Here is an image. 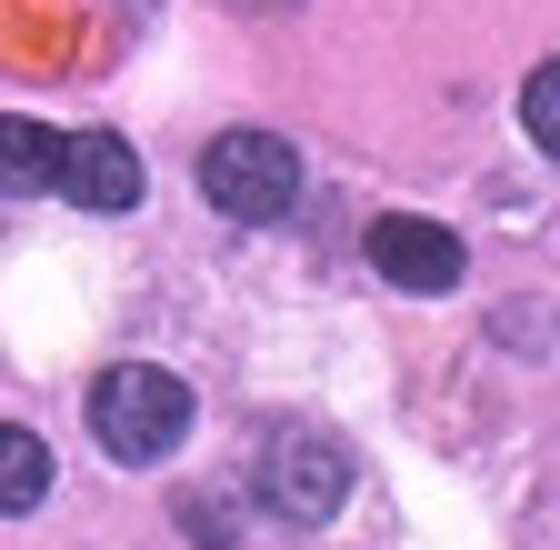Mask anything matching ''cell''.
<instances>
[{
	"label": "cell",
	"mask_w": 560,
	"mask_h": 550,
	"mask_svg": "<svg viewBox=\"0 0 560 550\" xmlns=\"http://www.w3.org/2000/svg\"><path fill=\"white\" fill-rule=\"evenodd\" d=\"M91 441L120 460V470H151L190 441V390L161 371V361H120L91 381Z\"/></svg>",
	"instance_id": "obj_1"
},
{
	"label": "cell",
	"mask_w": 560,
	"mask_h": 550,
	"mask_svg": "<svg viewBox=\"0 0 560 550\" xmlns=\"http://www.w3.org/2000/svg\"><path fill=\"white\" fill-rule=\"evenodd\" d=\"M200 200L221 221H291L301 200V151L280 141V130H221V141L200 151Z\"/></svg>",
	"instance_id": "obj_2"
},
{
	"label": "cell",
	"mask_w": 560,
	"mask_h": 550,
	"mask_svg": "<svg viewBox=\"0 0 560 550\" xmlns=\"http://www.w3.org/2000/svg\"><path fill=\"white\" fill-rule=\"evenodd\" d=\"M340 501H350V450L330 431H280L260 450V511L320 530V520H340Z\"/></svg>",
	"instance_id": "obj_3"
},
{
	"label": "cell",
	"mask_w": 560,
	"mask_h": 550,
	"mask_svg": "<svg viewBox=\"0 0 560 550\" xmlns=\"http://www.w3.org/2000/svg\"><path fill=\"white\" fill-rule=\"evenodd\" d=\"M371 270H381L390 291H460L470 250H460V231H441V221L390 211V221H371Z\"/></svg>",
	"instance_id": "obj_4"
},
{
	"label": "cell",
	"mask_w": 560,
	"mask_h": 550,
	"mask_svg": "<svg viewBox=\"0 0 560 550\" xmlns=\"http://www.w3.org/2000/svg\"><path fill=\"white\" fill-rule=\"evenodd\" d=\"M60 200H81V211H130L140 200V151L120 130H81V141H60Z\"/></svg>",
	"instance_id": "obj_5"
},
{
	"label": "cell",
	"mask_w": 560,
	"mask_h": 550,
	"mask_svg": "<svg viewBox=\"0 0 560 550\" xmlns=\"http://www.w3.org/2000/svg\"><path fill=\"white\" fill-rule=\"evenodd\" d=\"M60 180V130L21 120V110H0V200H31Z\"/></svg>",
	"instance_id": "obj_6"
},
{
	"label": "cell",
	"mask_w": 560,
	"mask_h": 550,
	"mask_svg": "<svg viewBox=\"0 0 560 550\" xmlns=\"http://www.w3.org/2000/svg\"><path fill=\"white\" fill-rule=\"evenodd\" d=\"M40 501H50V441L21 431V421H0V520L40 511Z\"/></svg>",
	"instance_id": "obj_7"
},
{
	"label": "cell",
	"mask_w": 560,
	"mask_h": 550,
	"mask_svg": "<svg viewBox=\"0 0 560 550\" xmlns=\"http://www.w3.org/2000/svg\"><path fill=\"white\" fill-rule=\"evenodd\" d=\"M521 130H530V141L560 161V60H540V71L521 81Z\"/></svg>",
	"instance_id": "obj_8"
}]
</instances>
